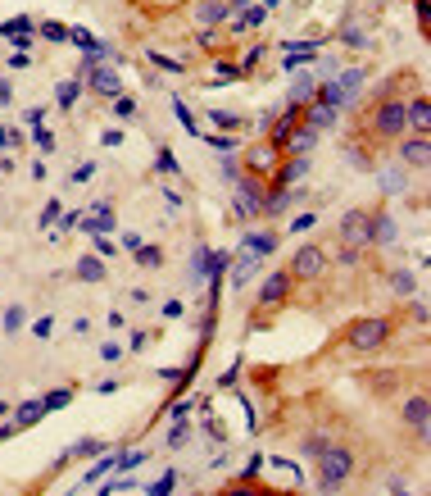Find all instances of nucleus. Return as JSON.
I'll return each mask as SVG.
<instances>
[{"mask_svg": "<svg viewBox=\"0 0 431 496\" xmlns=\"http://www.w3.org/2000/svg\"><path fill=\"white\" fill-rule=\"evenodd\" d=\"M54 219H59V205H54V200H50V205H46V210H41V223H54Z\"/></svg>", "mask_w": 431, "mask_h": 496, "instance_id": "55", "label": "nucleus"}, {"mask_svg": "<svg viewBox=\"0 0 431 496\" xmlns=\"http://www.w3.org/2000/svg\"><path fill=\"white\" fill-rule=\"evenodd\" d=\"M237 210H241V219L263 214V191H259L254 178H237Z\"/></svg>", "mask_w": 431, "mask_h": 496, "instance_id": "5", "label": "nucleus"}, {"mask_svg": "<svg viewBox=\"0 0 431 496\" xmlns=\"http://www.w3.org/2000/svg\"><path fill=\"white\" fill-rule=\"evenodd\" d=\"M404 419H409L413 428H418L422 437H427V401H422V397H413L409 406H404Z\"/></svg>", "mask_w": 431, "mask_h": 496, "instance_id": "19", "label": "nucleus"}, {"mask_svg": "<svg viewBox=\"0 0 431 496\" xmlns=\"http://www.w3.org/2000/svg\"><path fill=\"white\" fill-rule=\"evenodd\" d=\"M350 469H354L350 451H345V446H327V451L318 455V487H323V492H336V487L350 478Z\"/></svg>", "mask_w": 431, "mask_h": 496, "instance_id": "1", "label": "nucleus"}, {"mask_svg": "<svg viewBox=\"0 0 431 496\" xmlns=\"http://www.w3.org/2000/svg\"><path fill=\"white\" fill-rule=\"evenodd\" d=\"M259 469H263V455H254V460L245 464V478H250V483H254V478H259Z\"/></svg>", "mask_w": 431, "mask_h": 496, "instance_id": "50", "label": "nucleus"}, {"mask_svg": "<svg viewBox=\"0 0 431 496\" xmlns=\"http://www.w3.org/2000/svg\"><path fill=\"white\" fill-rule=\"evenodd\" d=\"M286 205H291V187H277L268 200H263V210H268V214H281Z\"/></svg>", "mask_w": 431, "mask_h": 496, "instance_id": "28", "label": "nucleus"}, {"mask_svg": "<svg viewBox=\"0 0 431 496\" xmlns=\"http://www.w3.org/2000/svg\"><path fill=\"white\" fill-rule=\"evenodd\" d=\"M205 142L214 146L218 155H232V151H237V142H232V137H205Z\"/></svg>", "mask_w": 431, "mask_h": 496, "instance_id": "42", "label": "nucleus"}, {"mask_svg": "<svg viewBox=\"0 0 431 496\" xmlns=\"http://www.w3.org/2000/svg\"><path fill=\"white\" fill-rule=\"evenodd\" d=\"M237 77H241L237 64H218V68H214V82H218V87H223V82H237Z\"/></svg>", "mask_w": 431, "mask_h": 496, "instance_id": "32", "label": "nucleus"}, {"mask_svg": "<svg viewBox=\"0 0 431 496\" xmlns=\"http://www.w3.org/2000/svg\"><path fill=\"white\" fill-rule=\"evenodd\" d=\"M172 487H177V474H163V478H159V483H154V487H150V496H168V492H172Z\"/></svg>", "mask_w": 431, "mask_h": 496, "instance_id": "40", "label": "nucleus"}, {"mask_svg": "<svg viewBox=\"0 0 431 496\" xmlns=\"http://www.w3.org/2000/svg\"><path fill=\"white\" fill-rule=\"evenodd\" d=\"M41 414H46V406H41V401H23V406H19V414H14V423H19V428H28V423H37Z\"/></svg>", "mask_w": 431, "mask_h": 496, "instance_id": "23", "label": "nucleus"}, {"mask_svg": "<svg viewBox=\"0 0 431 496\" xmlns=\"http://www.w3.org/2000/svg\"><path fill=\"white\" fill-rule=\"evenodd\" d=\"M119 355H123V346H114V342H105V346H100V360H105V364H114Z\"/></svg>", "mask_w": 431, "mask_h": 496, "instance_id": "47", "label": "nucleus"}, {"mask_svg": "<svg viewBox=\"0 0 431 496\" xmlns=\"http://www.w3.org/2000/svg\"><path fill=\"white\" fill-rule=\"evenodd\" d=\"M399 155H404V164H413V169H427V160H431V146H427V137H409V142L399 146Z\"/></svg>", "mask_w": 431, "mask_h": 496, "instance_id": "10", "label": "nucleus"}, {"mask_svg": "<svg viewBox=\"0 0 431 496\" xmlns=\"http://www.w3.org/2000/svg\"><path fill=\"white\" fill-rule=\"evenodd\" d=\"M0 146H10V128H0Z\"/></svg>", "mask_w": 431, "mask_h": 496, "instance_id": "56", "label": "nucleus"}, {"mask_svg": "<svg viewBox=\"0 0 431 496\" xmlns=\"http://www.w3.org/2000/svg\"><path fill=\"white\" fill-rule=\"evenodd\" d=\"M245 251L263 260V255H272V251H277V237H272V232H250V237H245Z\"/></svg>", "mask_w": 431, "mask_h": 496, "instance_id": "17", "label": "nucleus"}, {"mask_svg": "<svg viewBox=\"0 0 431 496\" xmlns=\"http://www.w3.org/2000/svg\"><path fill=\"white\" fill-rule=\"evenodd\" d=\"M390 287H395V296H413V274H395Z\"/></svg>", "mask_w": 431, "mask_h": 496, "instance_id": "34", "label": "nucleus"}, {"mask_svg": "<svg viewBox=\"0 0 431 496\" xmlns=\"http://www.w3.org/2000/svg\"><path fill=\"white\" fill-rule=\"evenodd\" d=\"M23 119H28V128H41V123H46V110H41V105H32V110L23 114Z\"/></svg>", "mask_w": 431, "mask_h": 496, "instance_id": "46", "label": "nucleus"}, {"mask_svg": "<svg viewBox=\"0 0 431 496\" xmlns=\"http://www.w3.org/2000/svg\"><path fill=\"white\" fill-rule=\"evenodd\" d=\"M386 319H363V323H354V328H350V346H354V351H377L381 342H386Z\"/></svg>", "mask_w": 431, "mask_h": 496, "instance_id": "3", "label": "nucleus"}, {"mask_svg": "<svg viewBox=\"0 0 431 496\" xmlns=\"http://www.w3.org/2000/svg\"><path fill=\"white\" fill-rule=\"evenodd\" d=\"M191 406H195V401H177V406H172V419H186V414H191Z\"/></svg>", "mask_w": 431, "mask_h": 496, "instance_id": "52", "label": "nucleus"}, {"mask_svg": "<svg viewBox=\"0 0 431 496\" xmlns=\"http://www.w3.org/2000/svg\"><path fill=\"white\" fill-rule=\"evenodd\" d=\"M5 414H10V401H0V419H5Z\"/></svg>", "mask_w": 431, "mask_h": 496, "instance_id": "57", "label": "nucleus"}, {"mask_svg": "<svg viewBox=\"0 0 431 496\" xmlns=\"http://www.w3.org/2000/svg\"><path fill=\"white\" fill-rule=\"evenodd\" d=\"M341 242L345 246H368L372 242V214H363V210H350L345 214V223H341Z\"/></svg>", "mask_w": 431, "mask_h": 496, "instance_id": "4", "label": "nucleus"}, {"mask_svg": "<svg viewBox=\"0 0 431 496\" xmlns=\"http://www.w3.org/2000/svg\"><path fill=\"white\" fill-rule=\"evenodd\" d=\"M404 119H409V128H413V133H422V137H427V128H431V105L418 96L413 105H404Z\"/></svg>", "mask_w": 431, "mask_h": 496, "instance_id": "13", "label": "nucleus"}, {"mask_svg": "<svg viewBox=\"0 0 431 496\" xmlns=\"http://www.w3.org/2000/svg\"><path fill=\"white\" fill-rule=\"evenodd\" d=\"M186 437H191V428H186V423L177 419V423H172V432H168V446H182Z\"/></svg>", "mask_w": 431, "mask_h": 496, "instance_id": "41", "label": "nucleus"}, {"mask_svg": "<svg viewBox=\"0 0 431 496\" xmlns=\"http://www.w3.org/2000/svg\"><path fill=\"white\" fill-rule=\"evenodd\" d=\"M341 37H345V46H354V50H359V46H363V41H368V37H363V28H359V23H354V19L345 23V32H341Z\"/></svg>", "mask_w": 431, "mask_h": 496, "instance_id": "30", "label": "nucleus"}, {"mask_svg": "<svg viewBox=\"0 0 431 496\" xmlns=\"http://www.w3.org/2000/svg\"><path fill=\"white\" fill-rule=\"evenodd\" d=\"M200 46H209V50L218 46V32H214V28H205V32H200Z\"/></svg>", "mask_w": 431, "mask_h": 496, "instance_id": "54", "label": "nucleus"}, {"mask_svg": "<svg viewBox=\"0 0 431 496\" xmlns=\"http://www.w3.org/2000/svg\"><path fill=\"white\" fill-rule=\"evenodd\" d=\"M96 255H100V260H114V255H119V246L109 242L105 232H96Z\"/></svg>", "mask_w": 431, "mask_h": 496, "instance_id": "33", "label": "nucleus"}, {"mask_svg": "<svg viewBox=\"0 0 431 496\" xmlns=\"http://www.w3.org/2000/svg\"><path fill=\"white\" fill-rule=\"evenodd\" d=\"M91 87H96L100 96H119L123 77L114 73V68H109V64H91Z\"/></svg>", "mask_w": 431, "mask_h": 496, "instance_id": "8", "label": "nucleus"}, {"mask_svg": "<svg viewBox=\"0 0 431 496\" xmlns=\"http://www.w3.org/2000/svg\"><path fill=\"white\" fill-rule=\"evenodd\" d=\"M77 278H82V283H100V278H105L100 255H86V260H77Z\"/></svg>", "mask_w": 431, "mask_h": 496, "instance_id": "21", "label": "nucleus"}, {"mask_svg": "<svg viewBox=\"0 0 431 496\" xmlns=\"http://www.w3.org/2000/svg\"><path fill=\"white\" fill-rule=\"evenodd\" d=\"M345 160H350V164H354V169H368V164H372V160H368V155H359L354 146H350V155H345Z\"/></svg>", "mask_w": 431, "mask_h": 496, "instance_id": "49", "label": "nucleus"}, {"mask_svg": "<svg viewBox=\"0 0 431 496\" xmlns=\"http://www.w3.org/2000/svg\"><path fill=\"white\" fill-rule=\"evenodd\" d=\"M68 401H73V392H64V387H59V392H50V397H46L41 406H46V410H64Z\"/></svg>", "mask_w": 431, "mask_h": 496, "instance_id": "31", "label": "nucleus"}, {"mask_svg": "<svg viewBox=\"0 0 431 496\" xmlns=\"http://www.w3.org/2000/svg\"><path fill=\"white\" fill-rule=\"evenodd\" d=\"M254 274H259V255L241 251V265H237V274H232V283H237V287H245V283H250Z\"/></svg>", "mask_w": 431, "mask_h": 496, "instance_id": "20", "label": "nucleus"}, {"mask_svg": "<svg viewBox=\"0 0 431 496\" xmlns=\"http://www.w3.org/2000/svg\"><path fill=\"white\" fill-rule=\"evenodd\" d=\"M5 328H23V309H19V305L5 309Z\"/></svg>", "mask_w": 431, "mask_h": 496, "instance_id": "48", "label": "nucleus"}, {"mask_svg": "<svg viewBox=\"0 0 431 496\" xmlns=\"http://www.w3.org/2000/svg\"><path fill=\"white\" fill-rule=\"evenodd\" d=\"M114 469H119V460H114V455H109V460H100L96 469H91V474H86V483H96V478H105V474H114Z\"/></svg>", "mask_w": 431, "mask_h": 496, "instance_id": "35", "label": "nucleus"}, {"mask_svg": "<svg viewBox=\"0 0 431 496\" xmlns=\"http://www.w3.org/2000/svg\"><path fill=\"white\" fill-rule=\"evenodd\" d=\"M286 146H291V151H295V155H309V151H313V146H318V133H313L309 123H304V128H295V133H291V137H286Z\"/></svg>", "mask_w": 431, "mask_h": 496, "instance_id": "16", "label": "nucleus"}, {"mask_svg": "<svg viewBox=\"0 0 431 496\" xmlns=\"http://www.w3.org/2000/svg\"><path fill=\"white\" fill-rule=\"evenodd\" d=\"M336 87H341L345 96L354 100V96H359V87H363V68H345V73L336 77Z\"/></svg>", "mask_w": 431, "mask_h": 496, "instance_id": "22", "label": "nucleus"}, {"mask_svg": "<svg viewBox=\"0 0 431 496\" xmlns=\"http://www.w3.org/2000/svg\"><path fill=\"white\" fill-rule=\"evenodd\" d=\"M323 265H327V255L318 251V246H300V251L291 255V274L295 278H318V274H323Z\"/></svg>", "mask_w": 431, "mask_h": 496, "instance_id": "6", "label": "nucleus"}, {"mask_svg": "<svg viewBox=\"0 0 431 496\" xmlns=\"http://www.w3.org/2000/svg\"><path fill=\"white\" fill-rule=\"evenodd\" d=\"M295 128H300V105H286V114L272 123V146H277V151H286V137H291Z\"/></svg>", "mask_w": 431, "mask_h": 496, "instance_id": "7", "label": "nucleus"}, {"mask_svg": "<svg viewBox=\"0 0 431 496\" xmlns=\"http://www.w3.org/2000/svg\"><path fill=\"white\" fill-rule=\"evenodd\" d=\"M37 32H41L46 41H68V28H64V23H41Z\"/></svg>", "mask_w": 431, "mask_h": 496, "instance_id": "29", "label": "nucleus"}, {"mask_svg": "<svg viewBox=\"0 0 431 496\" xmlns=\"http://www.w3.org/2000/svg\"><path fill=\"white\" fill-rule=\"evenodd\" d=\"M300 119L309 123L313 133H327V128H336V110H327V105H318V100H309V110H300Z\"/></svg>", "mask_w": 431, "mask_h": 496, "instance_id": "9", "label": "nucleus"}, {"mask_svg": "<svg viewBox=\"0 0 431 496\" xmlns=\"http://www.w3.org/2000/svg\"><path fill=\"white\" fill-rule=\"evenodd\" d=\"M77 96H82V82H59V87H54V100H59V110H68Z\"/></svg>", "mask_w": 431, "mask_h": 496, "instance_id": "25", "label": "nucleus"}, {"mask_svg": "<svg viewBox=\"0 0 431 496\" xmlns=\"http://www.w3.org/2000/svg\"><path fill=\"white\" fill-rule=\"evenodd\" d=\"M263 19H268V10H263V5H241V10L232 14V28H237V32H250V28H259Z\"/></svg>", "mask_w": 431, "mask_h": 496, "instance_id": "12", "label": "nucleus"}, {"mask_svg": "<svg viewBox=\"0 0 431 496\" xmlns=\"http://www.w3.org/2000/svg\"><path fill=\"white\" fill-rule=\"evenodd\" d=\"M137 265H159V246H137Z\"/></svg>", "mask_w": 431, "mask_h": 496, "instance_id": "36", "label": "nucleus"}, {"mask_svg": "<svg viewBox=\"0 0 431 496\" xmlns=\"http://www.w3.org/2000/svg\"><path fill=\"white\" fill-rule=\"evenodd\" d=\"M232 5H227V0H205V5H200V23H205V28H214V23H227L232 19Z\"/></svg>", "mask_w": 431, "mask_h": 496, "instance_id": "14", "label": "nucleus"}, {"mask_svg": "<svg viewBox=\"0 0 431 496\" xmlns=\"http://www.w3.org/2000/svg\"><path fill=\"white\" fill-rule=\"evenodd\" d=\"M50 328H54L50 319H37V323H32V332H37V337H50Z\"/></svg>", "mask_w": 431, "mask_h": 496, "instance_id": "53", "label": "nucleus"}, {"mask_svg": "<svg viewBox=\"0 0 431 496\" xmlns=\"http://www.w3.org/2000/svg\"><path fill=\"white\" fill-rule=\"evenodd\" d=\"M313 223H318V219H313V214H295V219H291V232H309Z\"/></svg>", "mask_w": 431, "mask_h": 496, "instance_id": "45", "label": "nucleus"}, {"mask_svg": "<svg viewBox=\"0 0 431 496\" xmlns=\"http://www.w3.org/2000/svg\"><path fill=\"white\" fill-rule=\"evenodd\" d=\"M381 191H386V196H399V191H404V173H399V169H381Z\"/></svg>", "mask_w": 431, "mask_h": 496, "instance_id": "26", "label": "nucleus"}, {"mask_svg": "<svg viewBox=\"0 0 431 496\" xmlns=\"http://www.w3.org/2000/svg\"><path fill=\"white\" fill-rule=\"evenodd\" d=\"M286 287H291V274H272L268 283H263V292H259V301H263V305H281V301H286Z\"/></svg>", "mask_w": 431, "mask_h": 496, "instance_id": "11", "label": "nucleus"}, {"mask_svg": "<svg viewBox=\"0 0 431 496\" xmlns=\"http://www.w3.org/2000/svg\"><path fill=\"white\" fill-rule=\"evenodd\" d=\"M32 133H37V146H41V151H50V146H54V137L46 133V128H32Z\"/></svg>", "mask_w": 431, "mask_h": 496, "instance_id": "51", "label": "nucleus"}, {"mask_svg": "<svg viewBox=\"0 0 431 496\" xmlns=\"http://www.w3.org/2000/svg\"><path fill=\"white\" fill-rule=\"evenodd\" d=\"M304 169H309V160H304V155H295L291 164H286V169H281V173H277V182H281V187H291L295 178H304Z\"/></svg>", "mask_w": 431, "mask_h": 496, "instance_id": "24", "label": "nucleus"}, {"mask_svg": "<svg viewBox=\"0 0 431 496\" xmlns=\"http://www.w3.org/2000/svg\"><path fill=\"white\" fill-rule=\"evenodd\" d=\"M82 228H86V232H109V228H114V210H109V205H96V210L86 214Z\"/></svg>", "mask_w": 431, "mask_h": 496, "instance_id": "18", "label": "nucleus"}, {"mask_svg": "<svg viewBox=\"0 0 431 496\" xmlns=\"http://www.w3.org/2000/svg\"><path fill=\"white\" fill-rule=\"evenodd\" d=\"M209 119H214L218 128H241V119H237V114H227V110H214Z\"/></svg>", "mask_w": 431, "mask_h": 496, "instance_id": "43", "label": "nucleus"}, {"mask_svg": "<svg viewBox=\"0 0 431 496\" xmlns=\"http://www.w3.org/2000/svg\"><path fill=\"white\" fill-rule=\"evenodd\" d=\"M327 446H332V441H327V437H309V441H304V455H323Z\"/></svg>", "mask_w": 431, "mask_h": 496, "instance_id": "44", "label": "nucleus"}, {"mask_svg": "<svg viewBox=\"0 0 431 496\" xmlns=\"http://www.w3.org/2000/svg\"><path fill=\"white\" fill-rule=\"evenodd\" d=\"M313 91H318V77H313V73L295 77V82H291V105H309Z\"/></svg>", "mask_w": 431, "mask_h": 496, "instance_id": "15", "label": "nucleus"}, {"mask_svg": "<svg viewBox=\"0 0 431 496\" xmlns=\"http://www.w3.org/2000/svg\"><path fill=\"white\" fill-rule=\"evenodd\" d=\"M28 32H32V19H10V23H0V37H10V41H14V37H28Z\"/></svg>", "mask_w": 431, "mask_h": 496, "instance_id": "27", "label": "nucleus"}, {"mask_svg": "<svg viewBox=\"0 0 431 496\" xmlns=\"http://www.w3.org/2000/svg\"><path fill=\"white\" fill-rule=\"evenodd\" d=\"M172 110H177V119H182V128H186V133H195V114H191V110L182 105V96L172 100Z\"/></svg>", "mask_w": 431, "mask_h": 496, "instance_id": "38", "label": "nucleus"}, {"mask_svg": "<svg viewBox=\"0 0 431 496\" xmlns=\"http://www.w3.org/2000/svg\"><path fill=\"white\" fill-rule=\"evenodd\" d=\"M114 119H137V105H132L128 96H119L114 100Z\"/></svg>", "mask_w": 431, "mask_h": 496, "instance_id": "37", "label": "nucleus"}, {"mask_svg": "<svg viewBox=\"0 0 431 496\" xmlns=\"http://www.w3.org/2000/svg\"><path fill=\"white\" fill-rule=\"evenodd\" d=\"M150 64L168 68V73H182V59H168V55H159V50H150Z\"/></svg>", "mask_w": 431, "mask_h": 496, "instance_id": "39", "label": "nucleus"}, {"mask_svg": "<svg viewBox=\"0 0 431 496\" xmlns=\"http://www.w3.org/2000/svg\"><path fill=\"white\" fill-rule=\"evenodd\" d=\"M409 128V119H404V100H386L377 110V119H372V133L377 137H399Z\"/></svg>", "mask_w": 431, "mask_h": 496, "instance_id": "2", "label": "nucleus"}]
</instances>
